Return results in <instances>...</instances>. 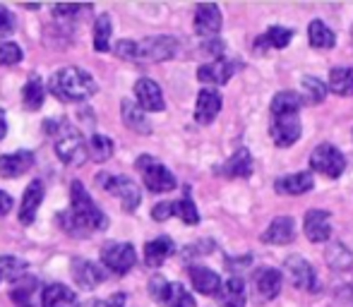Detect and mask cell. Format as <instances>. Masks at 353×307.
I'll list each match as a JSON object with an SVG mask.
<instances>
[{
  "label": "cell",
  "instance_id": "1",
  "mask_svg": "<svg viewBox=\"0 0 353 307\" xmlns=\"http://www.w3.org/2000/svg\"><path fill=\"white\" fill-rule=\"evenodd\" d=\"M48 92H51L53 96L63 103H79V101L92 98L94 94L99 92V84L87 70L70 65V67L58 70L56 75L51 77V82H48Z\"/></svg>",
  "mask_w": 353,
  "mask_h": 307
},
{
  "label": "cell",
  "instance_id": "2",
  "mask_svg": "<svg viewBox=\"0 0 353 307\" xmlns=\"http://www.w3.org/2000/svg\"><path fill=\"white\" fill-rule=\"evenodd\" d=\"M70 214L74 216V221L79 224V229L84 233H92V231H103L108 226V219L99 204L92 200V195L87 192V187L82 185L79 180H72L70 185Z\"/></svg>",
  "mask_w": 353,
  "mask_h": 307
},
{
  "label": "cell",
  "instance_id": "3",
  "mask_svg": "<svg viewBox=\"0 0 353 307\" xmlns=\"http://www.w3.org/2000/svg\"><path fill=\"white\" fill-rule=\"evenodd\" d=\"M56 154L68 166H82L87 161V142L82 132L74 130L68 123H61V130L56 132Z\"/></svg>",
  "mask_w": 353,
  "mask_h": 307
},
{
  "label": "cell",
  "instance_id": "4",
  "mask_svg": "<svg viewBox=\"0 0 353 307\" xmlns=\"http://www.w3.org/2000/svg\"><path fill=\"white\" fill-rule=\"evenodd\" d=\"M137 168H140L142 180L149 192H171L176 187V176L163 163H159L157 158L144 154V156L137 158Z\"/></svg>",
  "mask_w": 353,
  "mask_h": 307
},
{
  "label": "cell",
  "instance_id": "5",
  "mask_svg": "<svg viewBox=\"0 0 353 307\" xmlns=\"http://www.w3.org/2000/svg\"><path fill=\"white\" fill-rule=\"evenodd\" d=\"M149 295L163 307H195V298L181 284H168L161 276L149 281Z\"/></svg>",
  "mask_w": 353,
  "mask_h": 307
},
{
  "label": "cell",
  "instance_id": "6",
  "mask_svg": "<svg viewBox=\"0 0 353 307\" xmlns=\"http://www.w3.org/2000/svg\"><path fill=\"white\" fill-rule=\"evenodd\" d=\"M178 51V41L173 36H149L144 41L135 43V61L161 63L171 61Z\"/></svg>",
  "mask_w": 353,
  "mask_h": 307
},
{
  "label": "cell",
  "instance_id": "7",
  "mask_svg": "<svg viewBox=\"0 0 353 307\" xmlns=\"http://www.w3.org/2000/svg\"><path fill=\"white\" fill-rule=\"evenodd\" d=\"M310 168L327 178H339L346 168V158L334 145H320L310 154Z\"/></svg>",
  "mask_w": 353,
  "mask_h": 307
},
{
  "label": "cell",
  "instance_id": "8",
  "mask_svg": "<svg viewBox=\"0 0 353 307\" xmlns=\"http://www.w3.org/2000/svg\"><path fill=\"white\" fill-rule=\"evenodd\" d=\"M99 182H101V185L106 187L113 197L121 200V204L125 211H135L137 207H140L142 192H140V187H137L135 180L123 178V176H106V178H99Z\"/></svg>",
  "mask_w": 353,
  "mask_h": 307
},
{
  "label": "cell",
  "instance_id": "9",
  "mask_svg": "<svg viewBox=\"0 0 353 307\" xmlns=\"http://www.w3.org/2000/svg\"><path fill=\"white\" fill-rule=\"evenodd\" d=\"M101 262L106 269H111L113 274H128V271L135 266L137 262V252L130 242H108L103 245L101 252Z\"/></svg>",
  "mask_w": 353,
  "mask_h": 307
},
{
  "label": "cell",
  "instance_id": "10",
  "mask_svg": "<svg viewBox=\"0 0 353 307\" xmlns=\"http://www.w3.org/2000/svg\"><path fill=\"white\" fill-rule=\"evenodd\" d=\"M301 118L298 113H286V116H272V125H270V135L272 142L276 147H291L301 140Z\"/></svg>",
  "mask_w": 353,
  "mask_h": 307
},
{
  "label": "cell",
  "instance_id": "11",
  "mask_svg": "<svg viewBox=\"0 0 353 307\" xmlns=\"http://www.w3.org/2000/svg\"><path fill=\"white\" fill-rule=\"evenodd\" d=\"M135 98H137V106L142 111H149V113H159L166 108V101H163V92L154 79H140L135 84Z\"/></svg>",
  "mask_w": 353,
  "mask_h": 307
},
{
  "label": "cell",
  "instance_id": "12",
  "mask_svg": "<svg viewBox=\"0 0 353 307\" xmlns=\"http://www.w3.org/2000/svg\"><path fill=\"white\" fill-rule=\"evenodd\" d=\"M286 269H288V276H291V281H293L296 288L310 290V293H315V290L320 288V281H317L315 269H312L305 260H301V257H291V260L286 262Z\"/></svg>",
  "mask_w": 353,
  "mask_h": 307
},
{
  "label": "cell",
  "instance_id": "13",
  "mask_svg": "<svg viewBox=\"0 0 353 307\" xmlns=\"http://www.w3.org/2000/svg\"><path fill=\"white\" fill-rule=\"evenodd\" d=\"M70 266H72L74 284H77L79 288H84V290L97 288L99 284H103V281H106V274L101 271V266L94 264V262H89V260H72Z\"/></svg>",
  "mask_w": 353,
  "mask_h": 307
},
{
  "label": "cell",
  "instance_id": "14",
  "mask_svg": "<svg viewBox=\"0 0 353 307\" xmlns=\"http://www.w3.org/2000/svg\"><path fill=\"white\" fill-rule=\"evenodd\" d=\"M303 231H305L307 240L310 242H325L332 235L330 226V211L325 209H310L303 221Z\"/></svg>",
  "mask_w": 353,
  "mask_h": 307
},
{
  "label": "cell",
  "instance_id": "15",
  "mask_svg": "<svg viewBox=\"0 0 353 307\" xmlns=\"http://www.w3.org/2000/svg\"><path fill=\"white\" fill-rule=\"evenodd\" d=\"M281 284L283 276L279 269H272V266H265V269L255 271V295L257 300H272L281 293Z\"/></svg>",
  "mask_w": 353,
  "mask_h": 307
},
{
  "label": "cell",
  "instance_id": "16",
  "mask_svg": "<svg viewBox=\"0 0 353 307\" xmlns=\"http://www.w3.org/2000/svg\"><path fill=\"white\" fill-rule=\"evenodd\" d=\"M41 202H43V182L32 180L22 195V204H19V224H24V226L34 224Z\"/></svg>",
  "mask_w": 353,
  "mask_h": 307
},
{
  "label": "cell",
  "instance_id": "17",
  "mask_svg": "<svg viewBox=\"0 0 353 307\" xmlns=\"http://www.w3.org/2000/svg\"><path fill=\"white\" fill-rule=\"evenodd\" d=\"M219 111H221V96L214 89H202L197 94V103H195V120L200 125H212L216 120Z\"/></svg>",
  "mask_w": 353,
  "mask_h": 307
},
{
  "label": "cell",
  "instance_id": "18",
  "mask_svg": "<svg viewBox=\"0 0 353 307\" xmlns=\"http://www.w3.org/2000/svg\"><path fill=\"white\" fill-rule=\"evenodd\" d=\"M221 29V10L212 3H205V5H197L195 10V32L200 36H214L219 34Z\"/></svg>",
  "mask_w": 353,
  "mask_h": 307
},
{
  "label": "cell",
  "instance_id": "19",
  "mask_svg": "<svg viewBox=\"0 0 353 307\" xmlns=\"http://www.w3.org/2000/svg\"><path fill=\"white\" fill-rule=\"evenodd\" d=\"M34 154L32 151H12L0 156V178H17L32 171Z\"/></svg>",
  "mask_w": 353,
  "mask_h": 307
},
{
  "label": "cell",
  "instance_id": "20",
  "mask_svg": "<svg viewBox=\"0 0 353 307\" xmlns=\"http://www.w3.org/2000/svg\"><path fill=\"white\" fill-rule=\"evenodd\" d=\"M12 300L17 307H41V290H39V281L34 276H22L14 284Z\"/></svg>",
  "mask_w": 353,
  "mask_h": 307
},
{
  "label": "cell",
  "instance_id": "21",
  "mask_svg": "<svg viewBox=\"0 0 353 307\" xmlns=\"http://www.w3.org/2000/svg\"><path fill=\"white\" fill-rule=\"evenodd\" d=\"M233 70H236L233 63H228L226 58H216V61L200 65V70H197V79L205 82V84H226L228 79L233 77Z\"/></svg>",
  "mask_w": 353,
  "mask_h": 307
},
{
  "label": "cell",
  "instance_id": "22",
  "mask_svg": "<svg viewBox=\"0 0 353 307\" xmlns=\"http://www.w3.org/2000/svg\"><path fill=\"white\" fill-rule=\"evenodd\" d=\"M41 307H79L77 293L63 284H51L41 290Z\"/></svg>",
  "mask_w": 353,
  "mask_h": 307
},
{
  "label": "cell",
  "instance_id": "23",
  "mask_svg": "<svg viewBox=\"0 0 353 307\" xmlns=\"http://www.w3.org/2000/svg\"><path fill=\"white\" fill-rule=\"evenodd\" d=\"M173 252H176L173 240L168 235H161V237H157V240H149L147 245H144V262H147V266L157 269V266H161Z\"/></svg>",
  "mask_w": 353,
  "mask_h": 307
},
{
  "label": "cell",
  "instance_id": "24",
  "mask_svg": "<svg viewBox=\"0 0 353 307\" xmlns=\"http://www.w3.org/2000/svg\"><path fill=\"white\" fill-rule=\"evenodd\" d=\"M315 180H312L310 173H291V176H283L274 182V190L281 195H305L312 190Z\"/></svg>",
  "mask_w": 353,
  "mask_h": 307
},
{
  "label": "cell",
  "instance_id": "25",
  "mask_svg": "<svg viewBox=\"0 0 353 307\" xmlns=\"http://www.w3.org/2000/svg\"><path fill=\"white\" fill-rule=\"evenodd\" d=\"M296 237V224L288 216H279L270 224V229L262 233V240L272 242V245H286Z\"/></svg>",
  "mask_w": 353,
  "mask_h": 307
},
{
  "label": "cell",
  "instance_id": "26",
  "mask_svg": "<svg viewBox=\"0 0 353 307\" xmlns=\"http://www.w3.org/2000/svg\"><path fill=\"white\" fill-rule=\"evenodd\" d=\"M190 281L197 293H202V295H216L219 288H221L219 274L207 269V266H190Z\"/></svg>",
  "mask_w": 353,
  "mask_h": 307
},
{
  "label": "cell",
  "instance_id": "27",
  "mask_svg": "<svg viewBox=\"0 0 353 307\" xmlns=\"http://www.w3.org/2000/svg\"><path fill=\"white\" fill-rule=\"evenodd\" d=\"M219 303L221 307H245V284H243V279H238V276H231V279L226 281V284L219 288Z\"/></svg>",
  "mask_w": 353,
  "mask_h": 307
},
{
  "label": "cell",
  "instance_id": "28",
  "mask_svg": "<svg viewBox=\"0 0 353 307\" xmlns=\"http://www.w3.org/2000/svg\"><path fill=\"white\" fill-rule=\"evenodd\" d=\"M250 173H252V156L248 149H238L221 166V176L226 178H250Z\"/></svg>",
  "mask_w": 353,
  "mask_h": 307
},
{
  "label": "cell",
  "instance_id": "29",
  "mask_svg": "<svg viewBox=\"0 0 353 307\" xmlns=\"http://www.w3.org/2000/svg\"><path fill=\"white\" fill-rule=\"evenodd\" d=\"M121 108H123V120H125V125L130 127V130H135L137 135H149V132H152V125H149L147 116H144V111L135 101L125 98Z\"/></svg>",
  "mask_w": 353,
  "mask_h": 307
},
{
  "label": "cell",
  "instance_id": "30",
  "mask_svg": "<svg viewBox=\"0 0 353 307\" xmlns=\"http://www.w3.org/2000/svg\"><path fill=\"white\" fill-rule=\"evenodd\" d=\"M43 98H46V89H43L41 79L29 77V82L22 89V103L27 111H39L43 106Z\"/></svg>",
  "mask_w": 353,
  "mask_h": 307
},
{
  "label": "cell",
  "instance_id": "31",
  "mask_svg": "<svg viewBox=\"0 0 353 307\" xmlns=\"http://www.w3.org/2000/svg\"><path fill=\"white\" fill-rule=\"evenodd\" d=\"M303 106L301 94L296 92H279L274 98H272V116H286V113H298Z\"/></svg>",
  "mask_w": 353,
  "mask_h": 307
},
{
  "label": "cell",
  "instance_id": "32",
  "mask_svg": "<svg viewBox=\"0 0 353 307\" xmlns=\"http://www.w3.org/2000/svg\"><path fill=\"white\" fill-rule=\"evenodd\" d=\"M293 39V32L286 27H270L260 39H257V48H286Z\"/></svg>",
  "mask_w": 353,
  "mask_h": 307
},
{
  "label": "cell",
  "instance_id": "33",
  "mask_svg": "<svg viewBox=\"0 0 353 307\" xmlns=\"http://www.w3.org/2000/svg\"><path fill=\"white\" fill-rule=\"evenodd\" d=\"M307 39H310L312 48H332L336 43L334 32H332L325 22H320V19L310 22V27H307Z\"/></svg>",
  "mask_w": 353,
  "mask_h": 307
},
{
  "label": "cell",
  "instance_id": "34",
  "mask_svg": "<svg viewBox=\"0 0 353 307\" xmlns=\"http://www.w3.org/2000/svg\"><path fill=\"white\" fill-rule=\"evenodd\" d=\"M330 89L339 96H353V67H334L330 72Z\"/></svg>",
  "mask_w": 353,
  "mask_h": 307
},
{
  "label": "cell",
  "instance_id": "35",
  "mask_svg": "<svg viewBox=\"0 0 353 307\" xmlns=\"http://www.w3.org/2000/svg\"><path fill=\"white\" fill-rule=\"evenodd\" d=\"M111 34H113V24L108 14H99L97 24H94V48L101 53H106L111 48Z\"/></svg>",
  "mask_w": 353,
  "mask_h": 307
},
{
  "label": "cell",
  "instance_id": "36",
  "mask_svg": "<svg viewBox=\"0 0 353 307\" xmlns=\"http://www.w3.org/2000/svg\"><path fill=\"white\" fill-rule=\"evenodd\" d=\"M113 149H116V145H113V140L106 135H94L92 142L87 145V154L99 163L108 161V158L113 156Z\"/></svg>",
  "mask_w": 353,
  "mask_h": 307
},
{
  "label": "cell",
  "instance_id": "37",
  "mask_svg": "<svg viewBox=\"0 0 353 307\" xmlns=\"http://www.w3.org/2000/svg\"><path fill=\"white\" fill-rule=\"evenodd\" d=\"M24 271H27V262L24 260H19V257H10V255L0 257V279L17 284V281L24 276Z\"/></svg>",
  "mask_w": 353,
  "mask_h": 307
},
{
  "label": "cell",
  "instance_id": "38",
  "mask_svg": "<svg viewBox=\"0 0 353 307\" xmlns=\"http://www.w3.org/2000/svg\"><path fill=\"white\" fill-rule=\"evenodd\" d=\"M173 209H176V214L181 216V219L185 221L188 226H195L197 221H200V214H197V207H195V202L190 200V195H185L183 200L173 202Z\"/></svg>",
  "mask_w": 353,
  "mask_h": 307
},
{
  "label": "cell",
  "instance_id": "39",
  "mask_svg": "<svg viewBox=\"0 0 353 307\" xmlns=\"http://www.w3.org/2000/svg\"><path fill=\"white\" fill-rule=\"evenodd\" d=\"M325 94H327V87L315 77H305L303 79V96H307L305 101L307 103H320L325 101Z\"/></svg>",
  "mask_w": 353,
  "mask_h": 307
},
{
  "label": "cell",
  "instance_id": "40",
  "mask_svg": "<svg viewBox=\"0 0 353 307\" xmlns=\"http://www.w3.org/2000/svg\"><path fill=\"white\" fill-rule=\"evenodd\" d=\"M24 58L22 48L14 41H0V65H17Z\"/></svg>",
  "mask_w": 353,
  "mask_h": 307
},
{
  "label": "cell",
  "instance_id": "41",
  "mask_svg": "<svg viewBox=\"0 0 353 307\" xmlns=\"http://www.w3.org/2000/svg\"><path fill=\"white\" fill-rule=\"evenodd\" d=\"M58 224H61V229L65 231L68 235H74V237H77V235H82V237L87 235V233L79 229V224L74 221V216L70 214V211H63V214L58 216Z\"/></svg>",
  "mask_w": 353,
  "mask_h": 307
},
{
  "label": "cell",
  "instance_id": "42",
  "mask_svg": "<svg viewBox=\"0 0 353 307\" xmlns=\"http://www.w3.org/2000/svg\"><path fill=\"white\" fill-rule=\"evenodd\" d=\"M12 32H14V17H12V12H10L8 8H3V5H0V39L10 36Z\"/></svg>",
  "mask_w": 353,
  "mask_h": 307
},
{
  "label": "cell",
  "instance_id": "43",
  "mask_svg": "<svg viewBox=\"0 0 353 307\" xmlns=\"http://www.w3.org/2000/svg\"><path fill=\"white\" fill-rule=\"evenodd\" d=\"M173 214H176V209H173V202H161V204H157L152 209V219L154 221H166V219H171Z\"/></svg>",
  "mask_w": 353,
  "mask_h": 307
},
{
  "label": "cell",
  "instance_id": "44",
  "mask_svg": "<svg viewBox=\"0 0 353 307\" xmlns=\"http://www.w3.org/2000/svg\"><path fill=\"white\" fill-rule=\"evenodd\" d=\"M135 43H137V41H128V39L118 41L116 56H118V58H123V61H135Z\"/></svg>",
  "mask_w": 353,
  "mask_h": 307
},
{
  "label": "cell",
  "instance_id": "45",
  "mask_svg": "<svg viewBox=\"0 0 353 307\" xmlns=\"http://www.w3.org/2000/svg\"><path fill=\"white\" fill-rule=\"evenodd\" d=\"M51 10L56 17H70V14H77L79 10H84V8H79V5H53Z\"/></svg>",
  "mask_w": 353,
  "mask_h": 307
},
{
  "label": "cell",
  "instance_id": "46",
  "mask_svg": "<svg viewBox=\"0 0 353 307\" xmlns=\"http://www.w3.org/2000/svg\"><path fill=\"white\" fill-rule=\"evenodd\" d=\"M10 209H12V197H10L8 192L0 190V216H5Z\"/></svg>",
  "mask_w": 353,
  "mask_h": 307
},
{
  "label": "cell",
  "instance_id": "47",
  "mask_svg": "<svg viewBox=\"0 0 353 307\" xmlns=\"http://www.w3.org/2000/svg\"><path fill=\"white\" fill-rule=\"evenodd\" d=\"M125 303H128L125 295H123V293H116V295H111V298H108L103 305H106V307H128Z\"/></svg>",
  "mask_w": 353,
  "mask_h": 307
},
{
  "label": "cell",
  "instance_id": "48",
  "mask_svg": "<svg viewBox=\"0 0 353 307\" xmlns=\"http://www.w3.org/2000/svg\"><path fill=\"white\" fill-rule=\"evenodd\" d=\"M8 135V123H5V113H3V108H0V140Z\"/></svg>",
  "mask_w": 353,
  "mask_h": 307
},
{
  "label": "cell",
  "instance_id": "49",
  "mask_svg": "<svg viewBox=\"0 0 353 307\" xmlns=\"http://www.w3.org/2000/svg\"><path fill=\"white\" fill-rule=\"evenodd\" d=\"M84 307H106V305H103V303H99V300H92V303H87Z\"/></svg>",
  "mask_w": 353,
  "mask_h": 307
}]
</instances>
